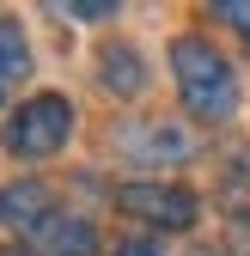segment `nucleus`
I'll use <instances>...</instances> for the list:
<instances>
[{"label":"nucleus","instance_id":"4","mask_svg":"<svg viewBox=\"0 0 250 256\" xmlns=\"http://www.w3.org/2000/svg\"><path fill=\"white\" fill-rule=\"evenodd\" d=\"M55 189L43 183V177H18V183H6L0 189V226H12V232H43L49 238V226H55Z\"/></svg>","mask_w":250,"mask_h":256},{"label":"nucleus","instance_id":"11","mask_svg":"<svg viewBox=\"0 0 250 256\" xmlns=\"http://www.w3.org/2000/svg\"><path fill=\"white\" fill-rule=\"evenodd\" d=\"M214 12H220L226 24H238V30H244V43H250V6H238V0H232V6H214Z\"/></svg>","mask_w":250,"mask_h":256},{"label":"nucleus","instance_id":"2","mask_svg":"<svg viewBox=\"0 0 250 256\" xmlns=\"http://www.w3.org/2000/svg\"><path fill=\"white\" fill-rule=\"evenodd\" d=\"M74 134V104L61 98V92H37L30 104H18V116L6 122V146L12 158H49L61 152Z\"/></svg>","mask_w":250,"mask_h":256},{"label":"nucleus","instance_id":"3","mask_svg":"<svg viewBox=\"0 0 250 256\" xmlns=\"http://www.w3.org/2000/svg\"><path fill=\"white\" fill-rule=\"evenodd\" d=\"M116 208L128 220L159 226V232H190L196 214H202V202L190 196V189H177V183H122L116 189Z\"/></svg>","mask_w":250,"mask_h":256},{"label":"nucleus","instance_id":"9","mask_svg":"<svg viewBox=\"0 0 250 256\" xmlns=\"http://www.w3.org/2000/svg\"><path fill=\"white\" fill-rule=\"evenodd\" d=\"M68 18H116V6L110 0H74V6H61Z\"/></svg>","mask_w":250,"mask_h":256},{"label":"nucleus","instance_id":"6","mask_svg":"<svg viewBox=\"0 0 250 256\" xmlns=\"http://www.w3.org/2000/svg\"><path fill=\"white\" fill-rule=\"evenodd\" d=\"M49 256H98L92 220H68V214H61L55 226H49Z\"/></svg>","mask_w":250,"mask_h":256},{"label":"nucleus","instance_id":"10","mask_svg":"<svg viewBox=\"0 0 250 256\" xmlns=\"http://www.w3.org/2000/svg\"><path fill=\"white\" fill-rule=\"evenodd\" d=\"M116 256H165V250L152 244V238H122V244H116Z\"/></svg>","mask_w":250,"mask_h":256},{"label":"nucleus","instance_id":"7","mask_svg":"<svg viewBox=\"0 0 250 256\" xmlns=\"http://www.w3.org/2000/svg\"><path fill=\"white\" fill-rule=\"evenodd\" d=\"M104 86H110V92H122V98H134V92L146 86L140 55H134V49H122V43H116V49H104Z\"/></svg>","mask_w":250,"mask_h":256},{"label":"nucleus","instance_id":"1","mask_svg":"<svg viewBox=\"0 0 250 256\" xmlns=\"http://www.w3.org/2000/svg\"><path fill=\"white\" fill-rule=\"evenodd\" d=\"M171 74H177V92L183 104H190V116L202 122H226L238 110V80H232V61L202 43V37H177L171 43Z\"/></svg>","mask_w":250,"mask_h":256},{"label":"nucleus","instance_id":"8","mask_svg":"<svg viewBox=\"0 0 250 256\" xmlns=\"http://www.w3.org/2000/svg\"><path fill=\"white\" fill-rule=\"evenodd\" d=\"M24 74H30V43H24V30L12 18H0V86L24 80Z\"/></svg>","mask_w":250,"mask_h":256},{"label":"nucleus","instance_id":"5","mask_svg":"<svg viewBox=\"0 0 250 256\" xmlns=\"http://www.w3.org/2000/svg\"><path fill=\"white\" fill-rule=\"evenodd\" d=\"M122 146H128V158H140V165H171V158L190 152V134H183L177 122H140L122 134Z\"/></svg>","mask_w":250,"mask_h":256},{"label":"nucleus","instance_id":"12","mask_svg":"<svg viewBox=\"0 0 250 256\" xmlns=\"http://www.w3.org/2000/svg\"><path fill=\"white\" fill-rule=\"evenodd\" d=\"M0 256H30V250H0Z\"/></svg>","mask_w":250,"mask_h":256}]
</instances>
